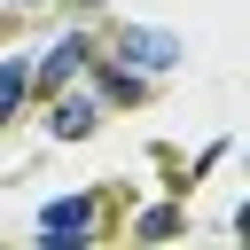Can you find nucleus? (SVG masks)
<instances>
[{"instance_id":"1","label":"nucleus","mask_w":250,"mask_h":250,"mask_svg":"<svg viewBox=\"0 0 250 250\" xmlns=\"http://www.w3.org/2000/svg\"><path fill=\"white\" fill-rule=\"evenodd\" d=\"M39 234H47L55 250H86V234H94V195H62V203H47V211H39Z\"/></svg>"},{"instance_id":"2","label":"nucleus","mask_w":250,"mask_h":250,"mask_svg":"<svg viewBox=\"0 0 250 250\" xmlns=\"http://www.w3.org/2000/svg\"><path fill=\"white\" fill-rule=\"evenodd\" d=\"M117 62L172 70V62H180V39H172V31H141V23H125V31H117Z\"/></svg>"},{"instance_id":"7","label":"nucleus","mask_w":250,"mask_h":250,"mask_svg":"<svg viewBox=\"0 0 250 250\" xmlns=\"http://www.w3.org/2000/svg\"><path fill=\"white\" fill-rule=\"evenodd\" d=\"M102 94H109V102H141V78H133V70H109Z\"/></svg>"},{"instance_id":"3","label":"nucleus","mask_w":250,"mask_h":250,"mask_svg":"<svg viewBox=\"0 0 250 250\" xmlns=\"http://www.w3.org/2000/svg\"><path fill=\"white\" fill-rule=\"evenodd\" d=\"M31 70H39V86H55V94H62V86L86 70V39H78V31H62V39H55V47H47Z\"/></svg>"},{"instance_id":"8","label":"nucleus","mask_w":250,"mask_h":250,"mask_svg":"<svg viewBox=\"0 0 250 250\" xmlns=\"http://www.w3.org/2000/svg\"><path fill=\"white\" fill-rule=\"evenodd\" d=\"M234 234H242V242H250V203H242V211H234Z\"/></svg>"},{"instance_id":"5","label":"nucleus","mask_w":250,"mask_h":250,"mask_svg":"<svg viewBox=\"0 0 250 250\" xmlns=\"http://www.w3.org/2000/svg\"><path fill=\"white\" fill-rule=\"evenodd\" d=\"M23 86H31V62H0V125L16 117V102H23Z\"/></svg>"},{"instance_id":"6","label":"nucleus","mask_w":250,"mask_h":250,"mask_svg":"<svg viewBox=\"0 0 250 250\" xmlns=\"http://www.w3.org/2000/svg\"><path fill=\"white\" fill-rule=\"evenodd\" d=\"M172 227H180V211H172V203H156V211H141V242H164Z\"/></svg>"},{"instance_id":"4","label":"nucleus","mask_w":250,"mask_h":250,"mask_svg":"<svg viewBox=\"0 0 250 250\" xmlns=\"http://www.w3.org/2000/svg\"><path fill=\"white\" fill-rule=\"evenodd\" d=\"M47 133H55V141H86V133H94V102H86V94H55Z\"/></svg>"},{"instance_id":"9","label":"nucleus","mask_w":250,"mask_h":250,"mask_svg":"<svg viewBox=\"0 0 250 250\" xmlns=\"http://www.w3.org/2000/svg\"><path fill=\"white\" fill-rule=\"evenodd\" d=\"M8 8H31V0H8Z\"/></svg>"}]
</instances>
